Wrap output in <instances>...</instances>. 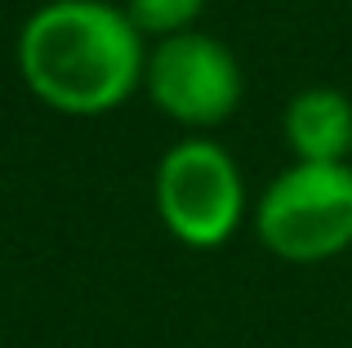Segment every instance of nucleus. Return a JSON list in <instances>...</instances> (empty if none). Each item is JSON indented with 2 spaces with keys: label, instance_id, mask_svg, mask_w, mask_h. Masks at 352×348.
<instances>
[{
  "label": "nucleus",
  "instance_id": "3",
  "mask_svg": "<svg viewBox=\"0 0 352 348\" xmlns=\"http://www.w3.org/2000/svg\"><path fill=\"white\" fill-rule=\"evenodd\" d=\"M254 232L285 263H326L352 250V166H285L258 192Z\"/></svg>",
  "mask_w": 352,
  "mask_h": 348
},
{
  "label": "nucleus",
  "instance_id": "4",
  "mask_svg": "<svg viewBox=\"0 0 352 348\" xmlns=\"http://www.w3.org/2000/svg\"><path fill=\"white\" fill-rule=\"evenodd\" d=\"M143 94L165 121L201 134V130H219L241 107L245 72L219 36L192 27V32L152 41Z\"/></svg>",
  "mask_w": 352,
  "mask_h": 348
},
{
  "label": "nucleus",
  "instance_id": "5",
  "mask_svg": "<svg viewBox=\"0 0 352 348\" xmlns=\"http://www.w3.org/2000/svg\"><path fill=\"white\" fill-rule=\"evenodd\" d=\"M281 134L294 161L352 166V98L335 85H308L285 103Z\"/></svg>",
  "mask_w": 352,
  "mask_h": 348
},
{
  "label": "nucleus",
  "instance_id": "2",
  "mask_svg": "<svg viewBox=\"0 0 352 348\" xmlns=\"http://www.w3.org/2000/svg\"><path fill=\"white\" fill-rule=\"evenodd\" d=\"M161 228L188 250H219L245 224V179L236 157L214 139H179L152 174Z\"/></svg>",
  "mask_w": 352,
  "mask_h": 348
},
{
  "label": "nucleus",
  "instance_id": "6",
  "mask_svg": "<svg viewBox=\"0 0 352 348\" xmlns=\"http://www.w3.org/2000/svg\"><path fill=\"white\" fill-rule=\"evenodd\" d=\"M210 0H125V14L147 41H165V36H179V32H192L201 23Z\"/></svg>",
  "mask_w": 352,
  "mask_h": 348
},
{
  "label": "nucleus",
  "instance_id": "1",
  "mask_svg": "<svg viewBox=\"0 0 352 348\" xmlns=\"http://www.w3.org/2000/svg\"><path fill=\"white\" fill-rule=\"evenodd\" d=\"M147 36L107 0H45L27 14L14 63L27 94L58 116L94 121L143 89Z\"/></svg>",
  "mask_w": 352,
  "mask_h": 348
}]
</instances>
